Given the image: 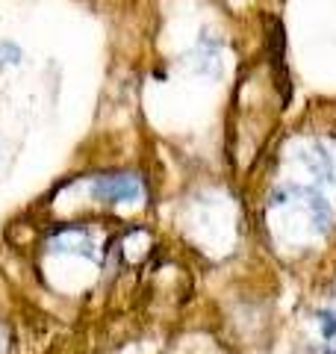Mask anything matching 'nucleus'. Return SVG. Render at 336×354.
Here are the masks:
<instances>
[{"instance_id":"obj_1","label":"nucleus","mask_w":336,"mask_h":354,"mask_svg":"<svg viewBox=\"0 0 336 354\" xmlns=\"http://www.w3.org/2000/svg\"><path fill=\"white\" fill-rule=\"evenodd\" d=\"M92 195L95 201L104 204H130L142 198V183L133 174H106L92 180Z\"/></svg>"}]
</instances>
